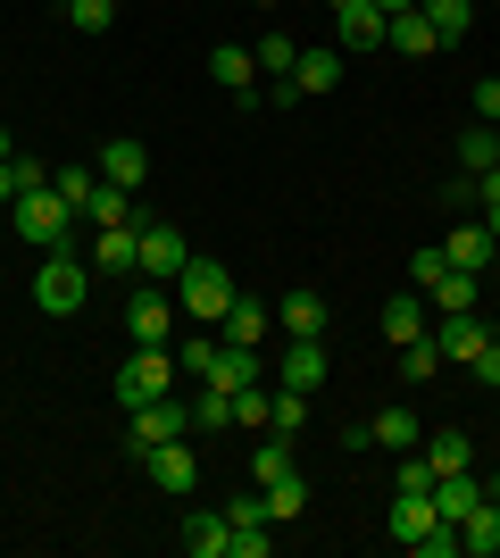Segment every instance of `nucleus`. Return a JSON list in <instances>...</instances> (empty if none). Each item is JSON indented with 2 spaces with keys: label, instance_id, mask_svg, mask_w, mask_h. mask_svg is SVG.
I'll use <instances>...</instances> for the list:
<instances>
[{
  "label": "nucleus",
  "instance_id": "nucleus-1",
  "mask_svg": "<svg viewBox=\"0 0 500 558\" xmlns=\"http://www.w3.org/2000/svg\"><path fill=\"white\" fill-rule=\"evenodd\" d=\"M9 226H17L25 251H68L75 209L59 201V184H34V192H17V201H9Z\"/></svg>",
  "mask_w": 500,
  "mask_h": 558
},
{
  "label": "nucleus",
  "instance_id": "nucleus-2",
  "mask_svg": "<svg viewBox=\"0 0 500 558\" xmlns=\"http://www.w3.org/2000/svg\"><path fill=\"white\" fill-rule=\"evenodd\" d=\"M84 301H93V258L42 251V267H34V308H42V317H75Z\"/></svg>",
  "mask_w": 500,
  "mask_h": 558
},
{
  "label": "nucleus",
  "instance_id": "nucleus-3",
  "mask_svg": "<svg viewBox=\"0 0 500 558\" xmlns=\"http://www.w3.org/2000/svg\"><path fill=\"white\" fill-rule=\"evenodd\" d=\"M125 459H143V450H159V442H175V434H192V400H143V409H125Z\"/></svg>",
  "mask_w": 500,
  "mask_h": 558
},
{
  "label": "nucleus",
  "instance_id": "nucleus-4",
  "mask_svg": "<svg viewBox=\"0 0 500 558\" xmlns=\"http://www.w3.org/2000/svg\"><path fill=\"white\" fill-rule=\"evenodd\" d=\"M184 317L192 326H217V317H225V308H234V276H225V267H217V258H184Z\"/></svg>",
  "mask_w": 500,
  "mask_h": 558
},
{
  "label": "nucleus",
  "instance_id": "nucleus-5",
  "mask_svg": "<svg viewBox=\"0 0 500 558\" xmlns=\"http://www.w3.org/2000/svg\"><path fill=\"white\" fill-rule=\"evenodd\" d=\"M175 392V350H134L118 367V409H143V400Z\"/></svg>",
  "mask_w": 500,
  "mask_h": 558
},
{
  "label": "nucleus",
  "instance_id": "nucleus-6",
  "mask_svg": "<svg viewBox=\"0 0 500 558\" xmlns=\"http://www.w3.org/2000/svg\"><path fill=\"white\" fill-rule=\"evenodd\" d=\"M125 342L134 350H167L175 342V301H167L159 283H143V292L125 301Z\"/></svg>",
  "mask_w": 500,
  "mask_h": 558
},
{
  "label": "nucleus",
  "instance_id": "nucleus-7",
  "mask_svg": "<svg viewBox=\"0 0 500 558\" xmlns=\"http://www.w3.org/2000/svg\"><path fill=\"white\" fill-rule=\"evenodd\" d=\"M134 226H143V267H134V276H143V283H175V276H184V233H175V226H167V217H134Z\"/></svg>",
  "mask_w": 500,
  "mask_h": 558
},
{
  "label": "nucleus",
  "instance_id": "nucleus-8",
  "mask_svg": "<svg viewBox=\"0 0 500 558\" xmlns=\"http://www.w3.org/2000/svg\"><path fill=\"white\" fill-rule=\"evenodd\" d=\"M484 342H492L484 308H451V317H434V350H442V367H476Z\"/></svg>",
  "mask_w": 500,
  "mask_h": 558
},
{
  "label": "nucleus",
  "instance_id": "nucleus-9",
  "mask_svg": "<svg viewBox=\"0 0 500 558\" xmlns=\"http://www.w3.org/2000/svg\"><path fill=\"white\" fill-rule=\"evenodd\" d=\"M209 75L234 93V109H259V59H251L242 43H217L209 50Z\"/></svg>",
  "mask_w": 500,
  "mask_h": 558
},
{
  "label": "nucleus",
  "instance_id": "nucleus-10",
  "mask_svg": "<svg viewBox=\"0 0 500 558\" xmlns=\"http://www.w3.org/2000/svg\"><path fill=\"white\" fill-rule=\"evenodd\" d=\"M100 184H118V192H143V175H150V150H143V142H134V134H109V142H100Z\"/></svg>",
  "mask_w": 500,
  "mask_h": 558
},
{
  "label": "nucleus",
  "instance_id": "nucleus-11",
  "mask_svg": "<svg viewBox=\"0 0 500 558\" xmlns=\"http://www.w3.org/2000/svg\"><path fill=\"white\" fill-rule=\"evenodd\" d=\"M333 34H342V59H376L383 50V9H367V0H351V9H333Z\"/></svg>",
  "mask_w": 500,
  "mask_h": 558
},
{
  "label": "nucleus",
  "instance_id": "nucleus-12",
  "mask_svg": "<svg viewBox=\"0 0 500 558\" xmlns=\"http://www.w3.org/2000/svg\"><path fill=\"white\" fill-rule=\"evenodd\" d=\"M93 267L134 276V267H143V226H134V217H125V226H93Z\"/></svg>",
  "mask_w": 500,
  "mask_h": 558
},
{
  "label": "nucleus",
  "instance_id": "nucleus-13",
  "mask_svg": "<svg viewBox=\"0 0 500 558\" xmlns=\"http://www.w3.org/2000/svg\"><path fill=\"white\" fill-rule=\"evenodd\" d=\"M276 384H292V392H317V384H326V333H292V342H284V367H276Z\"/></svg>",
  "mask_w": 500,
  "mask_h": 558
},
{
  "label": "nucleus",
  "instance_id": "nucleus-14",
  "mask_svg": "<svg viewBox=\"0 0 500 558\" xmlns=\"http://www.w3.org/2000/svg\"><path fill=\"white\" fill-rule=\"evenodd\" d=\"M143 466H150V484H159V492H192V484H200V466H192V434L143 450Z\"/></svg>",
  "mask_w": 500,
  "mask_h": 558
},
{
  "label": "nucleus",
  "instance_id": "nucleus-15",
  "mask_svg": "<svg viewBox=\"0 0 500 558\" xmlns=\"http://www.w3.org/2000/svg\"><path fill=\"white\" fill-rule=\"evenodd\" d=\"M426 525H442V517H434V492H392V509H383V534L408 550V542L426 534Z\"/></svg>",
  "mask_w": 500,
  "mask_h": 558
},
{
  "label": "nucleus",
  "instance_id": "nucleus-16",
  "mask_svg": "<svg viewBox=\"0 0 500 558\" xmlns=\"http://www.w3.org/2000/svg\"><path fill=\"white\" fill-rule=\"evenodd\" d=\"M383 50H401V59H434L442 34L426 25V9H401V17H383Z\"/></svg>",
  "mask_w": 500,
  "mask_h": 558
},
{
  "label": "nucleus",
  "instance_id": "nucleus-17",
  "mask_svg": "<svg viewBox=\"0 0 500 558\" xmlns=\"http://www.w3.org/2000/svg\"><path fill=\"white\" fill-rule=\"evenodd\" d=\"M267 326H276V308H267V301H251V292H234V308L217 317V333H225V342H251V350L267 342Z\"/></svg>",
  "mask_w": 500,
  "mask_h": 558
},
{
  "label": "nucleus",
  "instance_id": "nucleus-18",
  "mask_svg": "<svg viewBox=\"0 0 500 558\" xmlns=\"http://www.w3.org/2000/svg\"><path fill=\"white\" fill-rule=\"evenodd\" d=\"M342 68H351V59H342V50H301V59H292V84H301V100H326L333 84H342Z\"/></svg>",
  "mask_w": 500,
  "mask_h": 558
},
{
  "label": "nucleus",
  "instance_id": "nucleus-19",
  "mask_svg": "<svg viewBox=\"0 0 500 558\" xmlns=\"http://www.w3.org/2000/svg\"><path fill=\"white\" fill-rule=\"evenodd\" d=\"M459 550L467 558H500V500H476L459 517Z\"/></svg>",
  "mask_w": 500,
  "mask_h": 558
},
{
  "label": "nucleus",
  "instance_id": "nucleus-20",
  "mask_svg": "<svg viewBox=\"0 0 500 558\" xmlns=\"http://www.w3.org/2000/svg\"><path fill=\"white\" fill-rule=\"evenodd\" d=\"M184 550H192V558H225V550H234V525H225V509L184 517Z\"/></svg>",
  "mask_w": 500,
  "mask_h": 558
},
{
  "label": "nucleus",
  "instance_id": "nucleus-21",
  "mask_svg": "<svg viewBox=\"0 0 500 558\" xmlns=\"http://www.w3.org/2000/svg\"><path fill=\"white\" fill-rule=\"evenodd\" d=\"M417 333H426V292H392V301H383V342L401 350V342H417Z\"/></svg>",
  "mask_w": 500,
  "mask_h": 558
},
{
  "label": "nucleus",
  "instance_id": "nucleus-22",
  "mask_svg": "<svg viewBox=\"0 0 500 558\" xmlns=\"http://www.w3.org/2000/svg\"><path fill=\"white\" fill-rule=\"evenodd\" d=\"M476 500H484V484L467 475V466H459V475H434V517H442V525H459Z\"/></svg>",
  "mask_w": 500,
  "mask_h": 558
},
{
  "label": "nucleus",
  "instance_id": "nucleus-23",
  "mask_svg": "<svg viewBox=\"0 0 500 558\" xmlns=\"http://www.w3.org/2000/svg\"><path fill=\"white\" fill-rule=\"evenodd\" d=\"M442 251H451V267H467V276H484V267H492V226H451V242H442Z\"/></svg>",
  "mask_w": 500,
  "mask_h": 558
},
{
  "label": "nucleus",
  "instance_id": "nucleus-24",
  "mask_svg": "<svg viewBox=\"0 0 500 558\" xmlns=\"http://www.w3.org/2000/svg\"><path fill=\"white\" fill-rule=\"evenodd\" d=\"M276 326H284V333H326V301L301 283V292H284V301H276Z\"/></svg>",
  "mask_w": 500,
  "mask_h": 558
},
{
  "label": "nucleus",
  "instance_id": "nucleus-25",
  "mask_svg": "<svg viewBox=\"0 0 500 558\" xmlns=\"http://www.w3.org/2000/svg\"><path fill=\"white\" fill-rule=\"evenodd\" d=\"M417 9H426V25L442 34V50L467 43V25H476V0H417Z\"/></svg>",
  "mask_w": 500,
  "mask_h": 558
},
{
  "label": "nucleus",
  "instance_id": "nucleus-26",
  "mask_svg": "<svg viewBox=\"0 0 500 558\" xmlns=\"http://www.w3.org/2000/svg\"><path fill=\"white\" fill-rule=\"evenodd\" d=\"M234 425V392H217L209 375H200V392H192V434H225Z\"/></svg>",
  "mask_w": 500,
  "mask_h": 558
},
{
  "label": "nucleus",
  "instance_id": "nucleus-27",
  "mask_svg": "<svg viewBox=\"0 0 500 558\" xmlns=\"http://www.w3.org/2000/svg\"><path fill=\"white\" fill-rule=\"evenodd\" d=\"M259 492H267V517H276V525L309 517V484H301V466H292V475H276V484H259Z\"/></svg>",
  "mask_w": 500,
  "mask_h": 558
},
{
  "label": "nucleus",
  "instance_id": "nucleus-28",
  "mask_svg": "<svg viewBox=\"0 0 500 558\" xmlns=\"http://www.w3.org/2000/svg\"><path fill=\"white\" fill-rule=\"evenodd\" d=\"M434 459V475H459V466H476V442H467V434H459V425H442V434H434V442H417Z\"/></svg>",
  "mask_w": 500,
  "mask_h": 558
},
{
  "label": "nucleus",
  "instance_id": "nucleus-29",
  "mask_svg": "<svg viewBox=\"0 0 500 558\" xmlns=\"http://www.w3.org/2000/svg\"><path fill=\"white\" fill-rule=\"evenodd\" d=\"M492 159H500V125H484V117H476V125L459 134V175H484Z\"/></svg>",
  "mask_w": 500,
  "mask_h": 558
},
{
  "label": "nucleus",
  "instance_id": "nucleus-30",
  "mask_svg": "<svg viewBox=\"0 0 500 558\" xmlns=\"http://www.w3.org/2000/svg\"><path fill=\"white\" fill-rule=\"evenodd\" d=\"M476 292H484V283L467 276V267H451V276L426 292V308H434V317H451V308H476Z\"/></svg>",
  "mask_w": 500,
  "mask_h": 558
},
{
  "label": "nucleus",
  "instance_id": "nucleus-31",
  "mask_svg": "<svg viewBox=\"0 0 500 558\" xmlns=\"http://www.w3.org/2000/svg\"><path fill=\"white\" fill-rule=\"evenodd\" d=\"M301 425H309V392L276 384V400H267V434H301Z\"/></svg>",
  "mask_w": 500,
  "mask_h": 558
},
{
  "label": "nucleus",
  "instance_id": "nucleus-32",
  "mask_svg": "<svg viewBox=\"0 0 500 558\" xmlns=\"http://www.w3.org/2000/svg\"><path fill=\"white\" fill-rule=\"evenodd\" d=\"M367 434H376V442L392 450V459H401V450H417V442H426V434H417V417H408V409H383V417L367 425Z\"/></svg>",
  "mask_w": 500,
  "mask_h": 558
},
{
  "label": "nucleus",
  "instance_id": "nucleus-33",
  "mask_svg": "<svg viewBox=\"0 0 500 558\" xmlns=\"http://www.w3.org/2000/svg\"><path fill=\"white\" fill-rule=\"evenodd\" d=\"M276 475H292V434H267L251 450V484H276Z\"/></svg>",
  "mask_w": 500,
  "mask_h": 558
},
{
  "label": "nucleus",
  "instance_id": "nucleus-34",
  "mask_svg": "<svg viewBox=\"0 0 500 558\" xmlns=\"http://www.w3.org/2000/svg\"><path fill=\"white\" fill-rule=\"evenodd\" d=\"M442 276H451V251H442V242H426V251H408V292H434Z\"/></svg>",
  "mask_w": 500,
  "mask_h": 558
},
{
  "label": "nucleus",
  "instance_id": "nucleus-35",
  "mask_svg": "<svg viewBox=\"0 0 500 558\" xmlns=\"http://www.w3.org/2000/svg\"><path fill=\"white\" fill-rule=\"evenodd\" d=\"M401 375H408V384H434V375H442V350H434V333L401 342Z\"/></svg>",
  "mask_w": 500,
  "mask_h": 558
},
{
  "label": "nucleus",
  "instance_id": "nucleus-36",
  "mask_svg": "<svg viewBox=\"0 0 500 558\" xmlns=\"http://www.w3.org/2000/svg\"><path fill=\"white\" fill-rule=\"evenodd\" d=\"M50 184H59V201H68V209L84 217V201H93V192H100V167H59Z\"/></svg>",
  "mask_w": 500,
  "mask_h": 558
},
{
  "label": "nucleus",
  "instance_id": "nucleus-37",
  "mask_svg": "<svg viewBox=\"0 0 500 558\" xmlns=\"http://www.w3.org/2000/svg\"><path fill=\"white\" fill-rule=\"evenodd\" d=\"M251 59H259L267 75H292V59H301V43H292V34H259V43H251Z\"/></svg>",
  "mask_w": 500,
  "mask_h": 558
},
{
  "label": "nucleus",
  "instance_id": "nucleus-38",
  "mask_svg": "<svg viewBox=\"0 0 500 558\" xmlns=\"http://www.w3.org/2000/svg\"><path fill=\"white\" fill-rule=\"evenodd\" d=\"M267 400H276V392H259V384L234 392V425H242V434H259V425H267Z\"/></svg>",
  "mask_w": 500,
  "mask_h": 558
},
{
  "label": "nucleus",
  "instance_id": "nucleus-39",
  "mask_svg": "<svg viewBox=\"0 0 500 558\" xmlns=\"http://www.w3.org/2000/svg\"><path fill=\"white\" fill-rule=\"evenodd\" d=\"M109 17H118L109 0H75V9H68V25H75V34H109Z\"/></svg>",
  "mask_w": 500,
  "mask_h": 558
},
{
  "label": "nucleus",
  "instance_id": "nucleus-40",
  "mask_svg": "<svg viewBox=\"0 0 500 558\" xmlns=\"http://www.w3.org/2000/svg\"><path fill=\"white\" fill-rule=\"evenodd\" d=\"M467 109H476L484 125H500V75H476V93H467Z\"/></svg>",
  "mask_w": 500,
  "mask_h": 558
},
{
  "label": "nucleus",
  "instance_id": "nucleus-41",
  "mask_svg": "<svg viewBox=\"0 0 500 558\" xmlns=\"http://www.w3.org/2000/svg\"><path fill=\"white\" fill-rule=\"evenodd\" d=\"M217 359V333H184V375H209Z\"/></svg>",
  "mask_w": 500,
  "mask_h": 558
},
{
  "label": "nucleus",
  "instance_id": "nucleus-42",
  "mask_svg": "<svg viewBox=\"0 0 500 558\" xmlns=\"http://www.w3.org/2000/svg\"><path fill=\"white\" fill-rule=\"evenodd\" d=\"M476 384H484V392H500V333L476 350Z\"/></svg>",
  "mask_w": 500,
  "mask_h": 558
},
{
  "label": "nucleus",
  "instance_id": "nucleus-43",
  "mask_svg": "<svg viewBox=\"0 0 500 558\" xmlns=\"http://www.w3.org/2000/svg\"><path fill=\"white\" fill-rule=\"evenodd\" d=\"M442 201H451V209H476V175H459V167H451V184H442Z\"/></svg>",
  "mask_w": 500,
  "mask_h": 558
},
{
  "label": "nucleus",
  "instance_id": "nucleus-44",
  "mask_svg": "<svg viewBox=\"0 0 500 558\" xmlns=\"http://www.w3.org/2000/svg\"><path fill=\"white\" fill-rule=\"evenodd\" d=\"M0 201H17V150L0 159Z\"/></svg>",
  "mask_w": 500,
  "mask_h": 558
},
{
  "label": "nucleus",
  "instance_id": "nucleus-45",
  "mask_svg": "<svg viewBox=\"0 0 500 558\" xmlns=\"http://www.w3.org/2000/svg\"><path fill=\"white\" fill-rule=\"evenodd\" d=\"M476 217H484V226H492V242H500V201H484V209H476Z\"/></svg>",
  "mask_w": 500,
  "mask_h": 558
},
{
  "label": "nucleus",
  "instance_id": "nucleus-46",
  "mask_svg": "<svg viewBox=\"0 0 500 558\" xmlns=\"http://www.w3.org/2000/svg\"><path fill=\"white\" fill-rule=\"evenodd\" d=\"M367 9H383V17H401V9H417V0H367Z\"/></svg>",
  "mask_w": 500,
  "mask_h": 558
},
{
  "label": "nucleus",
  "instance_id": "nucleus-47",
  "mask_svg": "<svg viewBox=\"0 0 500 558\" xmlns=\"http://www.w3.org/2000/svg\"><path fill=\"white\" fill-rule=\"evenodd\" d=\"M326 9H351V0H326Z\"/></svg>",
  "mask_w": 500,
  "mask_h": 558
},
{
  "label": "nucleus",
  "instance_id": "nucleus-48",
  "mask_svg": "<svg viewBox=\"0 0 500 558\" xmlns=\"http://www.w3.org/2000/svg\"><path fill=\"white\" fill-rule=\"evenodd\" d=\"M259 9H284V0H259Z\"/></svg>",
  "mask_w": 500,
  "mask_h": 558
},
{
  "label": "nucleus",
  "instance_id": "nucleus-49",
  "mask_svg": "<svg viewBox=\"0 0 500 558\" xmlns=\"http://www.w3.org/2000/svg\"><path fill=\"white\" fill-rule=\"evenodd\" d=\"M0 159H9V134H0Z\"/></svg>",
  "mask_w": 500,
  "mask_h": 558
},
{
  "label": "nucleus",
  "instance_id": "nucleus-50",
  "mask_svg": "<svg viewBox=\"0 0 500 558\" xmlns=\"http://www.w3.org/2000/svg\"><path fill=\"white\" fill-rule=\"evenodd\" d=\"M492 267H500V242H492Z\"/></svg>",
  "mask_w": 500,
  "mask_h": 558
},
{
  "label": "nucleus",
  "instance_id": "nucleus-51",
  "mask_svg": "<svg viewBox=\"0 0 500 558\" xmlns=\"http://www.w3.org/2000/svg\"><path fill=\"white\" fill-rule=\"evenodd\" d=\"M59 9H75V0H59Z\"/></svg>",
  "mask_w": 500,
  "mask_h": 558
},
{
  "label": "nucleus",
  "instance_id": "nucleus-52",
  "mask_svg": "<svg viewBox=\"0 0 500 558\" xmlns=\"http://www.w3.org/2000/svg\"><path fill=\"white\" fill-rule=\"evenodd\" d=\"M109 9H118V0H109Z\"/></svg>",
  "mask_w": 500,
  "mask_h": 558
}]
</instances>
